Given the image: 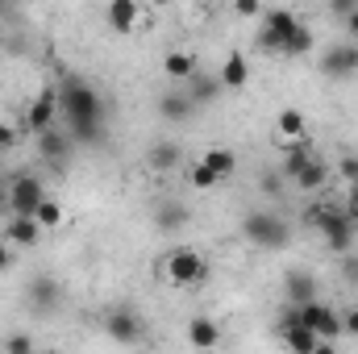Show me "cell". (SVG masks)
<instances>
[{
    "instance_id": "cell-17",
    "label": "cell",
    "mask_w": 358,
    "mask_h": 354,
    "mask_svg": "<svg viewBox=\"0 0 358 354\" xmlns=\"http://www.w3.org/2000/svg\"><path fill=\"white\" fill-rule=\"evenodd\" d=\"M200 167L221 183V179H229L234 171H238V155H234L229 146H213V150H204V155H200Z\"/></svg>"
},
{
    "instance_id": "cell-21",
    "label": "cell",
    "mask_w": 358,
    "mask_h": 354,
    "mask_svg": "<svg viewBox=\"0 0 358 354\" xmlns=\"http://www.w3.org/2000/svg\"><path fill=\"white\" fill-rule=\"evenodd\" d=\"M159 113H163V121L179 125V121H187V117L196 113V104L187 100V92L171 88V92H163V96H159Z\"/></svg>"
},
{
    "instance_id": "cell-30",
    "label": "cell",
    "mask_w": 358,
    "mask_h": 354,
    "mask_svg": "<svg viewBox=\"0 0 358 354\" xmlns=\"http://www.w3.org/2000/svg\"><path fill=\"white\" fill-rule=\"evenodd\" d=\"M187 179H192V187H200V192H208V187H217V179L208 176V171H204L200 163H196V167L187 171Z\"/></svg>"
},
{
    "instance_id": "cell-1",
    "label": "cell",
    "mask_w": 358,
    "mask_h": 354,
    "mask_svg": "<svg viewBox=\"0 0 358 354\" xmlns=\"http://www.w3.org/2000/svg\"><path fill=\"white\" fill-rule=\"evenodd\" d=\"M55 92H59V113L67 121L71 142L96 146L104 138V100H100V92L92 88L88 80H80V76H67Z\"/></svg>"
},
{
    "instance_id": "cell-25",
    "label": "cell",
    "mask_w": 358,
    "mask_h": 354,
    "mask_svg": "<svg viewBox=\"0 0 358 354\" xmlns=\"http://www.w3.org/2000/svg\"><path fill=\"white\" fill-rule=\"evenodd\" d=\"M155 221H159V229H171V234H176V229L187 225V208H183L179 200H163L159 213H155Z\"/></svg>"
},
{
    "instance_id": "cell-3",
    "label": "cell",
    "mask_w": 358,
    "mask_h": 354,
    "mask_svg": "<svg viewBox=\"0 0 358 354\" xmlns=\"http://www.w3.org/2000/svg\"><path fill=\"white\" fill-rule=\"evenodd\" d=\"M308 225L325 238V246L334 255H346L355 246V221L346 217V208H329V204H317L308 208Z\"/></svg>"
},
{
    "instance_id": "cell-38",
    "label": "cell",
    "mask_w": 358,
    "mask_h": 354,
    "mask_svg": "<svg viewBox=\"0 0 358 354\" xmlns=\"http://www.w3.org/2000/svg\"><path fill=\"white\" fill-rule=\"evenodd\" d=\"M313 354H338V351H334V342H317V351Z\"/></svg>"
},
{
    "instance_id": "cell-29",
    "label": "cell",
    "mask_w": 358,
    "mask_h": 354,
    "mask_svg": "<svg viewBox=\"0 0 358 354\" xmlns=\"http://www.w3.org/2000/svg\"><path fill=\"white\" fill-rule=\"evenodd\" d=\"M338 176L346 179V187H350V183H358V155H346V159L338 163Z\"/></svg>"
},
{
    "instance_id": "cell-12",
    "label": "cell",
    "mask_w": 358,
    "mask_h": 354,
    "mask_svg": "<svg viewBox=\"0 0 358 354\" xmlns=\"http://www.w3.org/2000/svg\"><path fill=\"white\" fill-rule=\"evenodd\" d=\"M283 296H287L292 309L313 304V300H317V279H313V271H287V275H283Z\"/></svg>"
},
{
    "instance_id": "cell-23",
    "label": "cell",
    "mask_w": 358,
    "mask_h": 354,
    "mask_svg": "<svg viewBox=\"0 0 358 354\" xmlns=\"http://www.w3.org/2000/svg\"><path fill=\"white\" fill-rule=\"evenodd\" d=\"M138 17H142V8H138L134 0H113V4L104 8V21H108L117 34H129V29L138 25Z\"/></svg>"
},
{
    "instance_id": "cell-34",
    "label": "cell",
    "mask_w": 358,
    "mask_h": 354,
    "mask_svg": "<svg viewBox=\"0 0 358 354\" xmlns=\"http://www.w3.org/2000/svg\"><path fill=\"white\" fill-rule=\"evenodd\" d=\"M13 142H17V129H13L8 121H0V150H8Z\"/></svg>"
},
{
    "instance_id": "cell-11",
    "label": "cell",
    "mask_w": 358,
    "mask_h": 354,
    "mask_svg": "<svg viewBox=\"0 0 358 354\" xmlns=\"http://www.w3.org/2000/svg\"><path fill=\"white\" fill-rule=\"evenodd\" d=\"M355 71H358V46L338 42V46H329V50L321 55V76H329V80H346V76H355Z\"/></svg>"
},
{
    "instance_id": "cell-5",
    "label": "cell",
    "mask_w": 358,
    "mask_h": 354,
    "mask_svg": "<svg viewBox=\"0 0 358 354\" xmlns=\"http://www.w3.org/2000/svg\"><path fill=\"white\" fill-rule=\"evenodd\" d=\"M300 29V17L292 8H263V29H259V46L263 50H279L287 46V38Z\"/></svg>"
},
{
    "instance_id": "cell-32",
    "label": "cell",
    "mask_w": 358,
    "mask_h": 354,
    "mask_svg": "<svg viewBox=\"0 0 358 354\" xmlns=\"http://www.w3.org/2000/svg\"><path fill=\"white\" fill-rule=\"evenodd\" d=\"M234 13H238V17H263V4H259V0H238Z\"/></svg>"
},
{
    "instance_id": "cell-26",
    "label": "cell",
    "mask_w": 358,
    "mask_h": 354,
    "mask_svg": "<svg viewBox=\"0 0 358 354\" xmlns=\"http://www.w3.org/2000/svg\"><path fill=\"white\" fill-rule=\"evenodd\" d=\"M34 221H38V229H42V234H50V229H59V225H63V204L46 196V200L38 204V213H34Z\"/></svg>"
},
{
    "instance_id": "cell-41",
    "label": "cell",
    "mask_w": 358,
    "mask_h": 354,
    "mask_svg": "<svg viewBox=\"0 0 358 354\" xmlns=\"http://www.w3.org/2000/svg\"><path fill=\"white\" fill-rule=\"evenodd\" d=\"M0 208H4V192H0Z\"/></svg>"
},
{
    "instance_id": "cell-31",
    "label": "cell",
    "mask_w": 358,
    "mask_h": 354,
    "mask_svg": "<svg viewBox=\"0 0 358 354\" xmlns=\"http://www.w3.org/2000/svg\"><path fill=\"white\" fill-rule=\"evenodd\" d=\"M338 317H342V334H346V338H358V304H350V309L338 313Z\"/></svg>"
},
{
    "instance_id": "cell-28",
    "label": "cell",
    "mask_w": 358,
    "mask_h": 354,
    "mask_svg": "<svg viewBox=\"0 0 358 354\" xmlns=\"http://www.w3.org/2000/svg\"><path fill=\"white\" fill-rule=\"evenodd\" d=\"M4 354H38V346H34L29 334H8L4 338Z\"/></svg>"
},
{
    "instance_id": "cell-19",
    "label": "cell",
    "mask_w": 358,
    "mask_h": 354,
    "mask_svg": "<svg viewBox=\"0 0 358 354\" xmlns=\"http://www.w3.org/2000/svg\"><path fill=\"white\" fill-rule=\"evenodd\" d=\"M187 342H192L196 351H217V346H221V325H217L213 317H192V321H187Z\"/></svg>"
},
{
    "instance_id": "cell-8",
    "label": "cell",
    "mask_w": 358,
    "mask_h": 354,
    "mask_svg": "<svg viewBox=\"0 0 358 354\" xmlns=\"http://www.w3.org/2000/svg\"><path fill=\"white\" fill-rule=\"evenodd\" d=\"M296 317H300V325H308L321 342H334V338H342V317L325 304V300H313V304H304V309H296Z\"/></svg>"
},
{
    "instance_id": "cell-10",
    "label": "cell",
    "mask_w": 358,
    "mask_h": 354,
    "mask_svg": "<svg viewBox=\"0 0 358 354\" xmlns=\"http://www.w3.org/2000/svg\"><path fill=\"white\" fill-rule=\"evenodd\" d=\"M279 338H283V346H287L292 354H313V351H317V342H321L308 325H300L296 309H287V313H283V321H279Z\"/></svg>"
},
{
    "instance_id": "cell-15",
    "label": "cell",
    "mask_w": 358,
    "mask_h": 354,
    "mask_svg": "<svg viewBox=\"0 0 358 354\" xmlns=\"http://www.w3.org/2000/svg\"><path fill=\"white\" fill-rule=\"evenodd\" d=\"M217 80H221V88H229V92L246 88V84H250V63H246V55H242V50H229L225 63H221V71H217Z\"/></svg>"
},
{
    "instance_id": "cell-14",
    "label": "cell",
    "mask_w": 358,
    "mask_h": 354,
    "mask_svg": "<svg viewBox=\"0 0 358 354\" xmlns=\"http://www.w3.org/2000/svg\"><path fill=\"white\" fill-rule=\"evenodd\" d=\"M71 134L67 129H46V134H38V155L50 163V167H63L67 163V155H71Z\"/></svg>"
},
{
    "instance_id": "cell-13",
    "label": "cell",
    "mask_w": 358,
    "mask_h": 354,
    "mask_svg": "<svg viewBox=\"0 0 358 354\" xmlns=\"http://www.w3.org/2000/svg\"><path fill=\"white\" fill-rule=\"evenodd\" d=\"M25 296H29V309H38V313H55L59 300H63V288H59V279H50V275H34Z\"/></svg>"
},
{
    "instance_id": "cell-39",
    "label": "cell",
    "mask_w": 358,
    "mask_h": 354,
    "mask_svg": "<svg viewBox=\"0 0 358 354\" xmlns=\"http://www.w3.org/2000/svg\"><path fill=\"white\" fill-rule=\"evenodd\" d=\"M4 225H8V217H0V234H4Z\"/></svg>"
},
{
    "instance_id": "cell-27",
    "label": "cell",
    "mask_w": 358,
    "mask_h": 354,
    "mask_svg": "<svg viewBox=\"0 0 358 354\" xmlns=\"http://www.w3.org/2000/svg\"><path fill=\"white\" fill-rule=\"evenodd\" d=\"M313 50V29L300 21V29L287 38V46H283V59H300V55H308Z\"/></svg>"
},
{
    "instance_id": "cell-20",
    "label": "cell",
    "mask_w": 358,
    "mask_h": 354,
    "mask_svg": "<svg viewBox=\"0 0 358 354\" xmlns=\"http://www.w3.org/2000/svg\"><path fill=\"white\" fill-rule=\"evenodd\" d=\"M163 71H167L171 84H187L200 67H196V55H192V50H167V55H163Z\"/></svg>"
},
{
    "instance_id": "cell-9",
    "label": "cell",
    "mask_w": 358,
    "mask_h": 354,
    "mask_svg": "<svg viewBox=\"0 0 358 354\" xmlns=\"http://www.w3.org/2000/svg\"><path fill=\"white\" fill-rule=\"evenodd\" d=\"M55 117H59V92L55 88L38 92V96L25 104V129H29V134H46V129H55Z\"/></svg>"
},
{
    "instance_id": "cell-7",
    "label": "cell",
    "mask_w": 358,
    "mask_h": 354,
    "mask_svg": "<svg viewBox=\"0 0 358 354\" xmlns=\"http://www.w3.org/2000/svg\"><path fill=\"white\" fill-rule=\"evenodd\" d=\"M104 334H108L117 346H134V342L146 334V325H142V317H138L129 304H117V309L104 313Z\"/></svg>"
},
{
    "instance_id": "cell-22",
    "label": "cell",
    "mask_w": 358,
    "mask_h": 354,
    "mask_svg": "<svg viewBox=\"0 0 358 354\" xmlns=\"http://www.w3.org/2000/svg\"><path fill=\"white\" fill-rule=\"evenodd\" d=\"M179 163H183V155H179V142H155V146L146 150V167H150V171H159V176L176 171Z\"/></svg>"
},
{
    "instance_id": "cell-33",
    "label": "cell",
    "mask_w": 358,
    "mask_h": 354,
    "mask_svg": "<svg viewBox=\"0 0 358 354\" xmlns=\"http://www.w3.org/2000/svg\"><path fill=\"white\" fill-rule=\"evenodd\" d=\"M346 217H350V221H358V183H350V187H346Z\"/></svg>"
},
{
    "instance_id": "cell-16",
    "label": "cell",
    "mask_w": 358,
    "mask_h": 354,
    "mask_svg": "<svg viewBox=\"0 0 358 354\" xmlns=\"http://www.w3.org/2000/svg\"><path fill=\"white\" fill-rule=\"evenodd\" d=\"M38 238H42V229H38L34 217H8V225H4V242H8L13 250H29V246H38Z\"/></svg>"
},
{
    "instance_id": "cell-18",
    "label": "cell",
    "mask_w": 358,
    "mask_h": 354,
    "mask_svg": "<svg viewBox=\"0 0 358 354\" xmlns=\"http://www.w3.org/2000/svg\"><path fill=\"white\" fill-rule=\"evenodd\" d=\"M275 134H279V142H287V146L308 142V121H304V113H300V108H283L279 121H275Z\"/></svg>"
},
{
    "instance_id": "cell-36",
    "label": "cell",
    "mask_w": 358,
    "mask_h": 354,
    "mask_svg": "<svg viewBox=\"0 0 358 354\" xmlns=\"http://www.w3.org/2000/svg\"><path fill=\"white\" fill-rule=\"evenodd\" d=\"M8 267H13V246L0 238V271H8Z\"/></svg>"
},
{
    "instance_id": "cell-4",
    "label": "cell",
    "mask_w": 358,
    "mask_h": 354,
    "mask_svg": "<svg viewBox=\"0 0 358 354\" xmlns=\"http://www.w3.org/2000/svg\"><path fill=\"white\" fill-rule=\"evenodd\" d=\"M163 275L176 283V288H196L204 275H208V259L192 246H176L167 259H163Z\"/></svg>"
},
{
    "instance_id": "cell-35",
    "label": "cell",
    "mask_w": 358,
    "mask_h": 354,
    "mask_svg": "<svg viewBox=\"0 0 358 354\" xmlns=\"http://www.w3.org/2000/svg\"><path fill=\"white\" fill-rule=\"evenodd\" d=\"M358 4L355 0H338V4H334V8H329V13H334V17H342V21H346V17H350V13H355Z\"/></svg>"
},
{
    "instance_id": "cell-24",
    "label": "cell",
    "mask_w": 358,
    "mask_h": 354,
    "mask_svg": "<svg viewBox=\"0 0 358 354\" xmlns=\"http://www.w3.org/2000/svg\"><path fill=\"white\" fill-rule=\"evenodd\" d=\"M217 96H221V80H217V76L196 71V76L187 80V100H192V104H213Z\"/></svg>"
},
{
    "instance_id": "cell-6",
    "label": "cell",
    "mask_w": 358,
    "mask_h": 354,
    "mask_svg": "<svg viewBox=\"0 0 358 354\" xmlns=\"http://www.w3.org/2000/svg\"><path fill=\"white\" fill-rule=\"evenodd\" d=\"M42 200H46V187H42L38 176H17L8 183V192H4V204L13 208L8 217H34Z\"/></svg>"
},
{
    "instance_id": "cell-2",
    "label": "cell",
    "mask_w": 358,
    "mask_h": 354,
    "mask_svg": "<svg viewBox=\"0 0 358 354\" xmlns=\"http://www.w3.org/2000/svg\"><path fill=\"white\" fill-rule=\"evenodd\" d=\"M242 238L250 246H259V250H283L292 242V229H287V221L279 213L259 208V213H246L242 217Z\"/></svg>"
},
{
    "instance_id": "cell-37",
    "label": "cell",
    "mask_w": 358,
    "mask_h": 354,
    "mask_svg": "<svg viewBox=\"0 0 358 354\" xmlns=\"http://www.w3.org/2000/svg\"><path fill=\"white\" fill-rule=\"evenodd\" d=\"M346 34H350V38H358V8L346 17Z\"/></svg>"
},
{
    "instance_id": "cell-40",
    "label": "cell",
    "mask_w": 358,
    "mask_h": 354,
    "mask_svg": "<svg viewBox=\"0 0 358 354\" xmlns=\"http://www.w3.org/2000/svg\"><path fill=\"white\" fill-rule=\"evenodd\" d=\"M38 354H63V351H38Z\"/></svg>"
}]
</instances>
